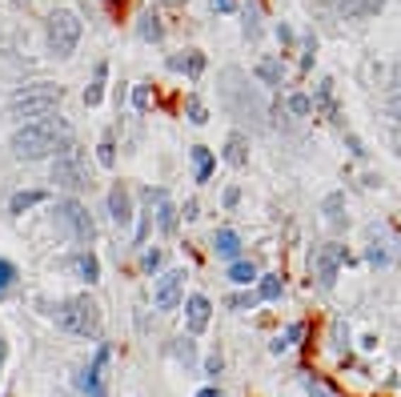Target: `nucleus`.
<instances>
[{"label":"nucleus","instance_id":"1","mask_svg":"<svg viewBox=\"0 0 401 397\" xmlns=\"http://www.w3.org/2000/svg\"><path fill=\"white\" fill-rule=\"evenodd\" d=\"M68 141H73V129H68L61 117H40V121H28L13 133V157H20V161H40V157L61 153Z\"/></svg>","mask_w":401,"mask_h":397},{"label":"nucleus","instance_id":"2","mask_svg":"<svg viewBox=\"0 0 401 397\" xmlns=\"http://www.w3.org/2000/svg\"><path fill=\"white\" fill-rule=\"evenodd\" d=\"M56 325L73 337H88V341H100V305L92 297H68L52 309Z\"/></svg>","mask_w":401,"mask_h":397},{"label":"nucleus","instance_id":"3","mask_svg":"<svg viewBox=\"0 0 401 397\" xmlns=\"http://www.w3.org/2000/svg\"><path fill=\"white\" fill-rule=\"evenodd\" d=\"M61 85H49V81H37V85H25L16 88L13 97H8V112H13L16 121H25V117H52L56 105H61Z\"/></svg>","mask_w":401,"mask_h":397},{"label":"nucleus","instance_id":"4","mask_svg":"<svg viewBox=\"0 0 401 397\" xmlns=\"http://www.w3.org/2000/svg\"><path fill=\"white\" fill-rule=\"evenodd\" d=\"M52 181L61 189H68V193H80V189L92 185V177H88V157L80 145H64L61 153H56V161H52Z\"/></svg>","mask_w":401,"mask_h":397},{"label":"nucleus","instance_id":"5","mask_svg":"<svg viewBox=\"0 0 401 397\" xmlns=\"http://www.w3.org/2000/svg\"><path fill=\"white\" fill-rule=\"evenodd\" d=\"M44 40H49L52 57H73L76 45H80V16L68 13V8H56L44 25Z\"/></svg>","mask_w":401,"mask_h":397},{"label":"nucleus","instance_id":"6","mask_svg":"<svg viewBox=\"0 0 401 397\" xmlns=\"http://www.w3.org/2000/svg\"><path fill=\"white\" fill-rule=\"evenodd\" d=\"M341 265H345V245H333V241H329V245H313V253H309V269H313L321 289H333Z\"/></svg>","mask_w":401,"mask_h":397},{"label":"nucleus","instance_id":"7","mask_svg":"<svg viewBox=\"0 0 401 397\" xmlns=\"http://www.w3.org/2000/svg\"><path fill=\"white\" fill-rule=\"evenodd\" d=\"M56 221L68 229V233L76 237V241H92L97 237V225H92V217H88V209L80 205V201H56Z\"/></svg>","mask_w":401,"mask_h":397},{"label":"nucleus","instance_id":"8","mask_svg":"<svg viewBox=\"0 0 401 397\" xmlns=\"http://www.w3.org/2000/svg\"><path fill=\"white\" fill-rule=\"evenodd\" d=\"M181 293H185V269H169V273L157 277V289H152V305L161 313H173L181 305Z\"/></svg>","mask_w":401,"mask_h":397},{"label":"nucleus","instance_id":"9","mask_svg":"<svg viewBox=\"0 0 401 397\" xmlns=\"http://www.w3.org/2000/svg\"><path fill=\"white\" fill-rule=\"evenodd\" d=\"M104 365H109V345H100L97 357H92V365H85V369L76 373V389H85L88 397H109V385H104Z\"/></svg>","mask_w":401,"mask_h":397},{"label":"nucleus","instance_id":"10","mask_svg":"<svg viewBox=\"0 0 401 397\" xmlns=\"http://www.w3.org/2000/svg\"><path fill=\"white\" fill-rule=\"evenodd\" d=\"M333 8H337L345 20H365V16H377L385 8V0H333Z\"/></svg>","mask_w":401,"mask_h":397},{"label":"nucleus","instance_id":"11","mask_svg":"<svg viewBox=\"0 0 401 397\" xmlns=\"http://www.w3.org/2000/svg\"><path fill=\"white\" fill-rule=\"evenodd\" d=\"M209 313H213V305H209V297H188L185 301V325L188 333H205V325H209Z\"/></svg>","mask_w":401,"mask_h":397},{"label":"nucleus","instance_id":"12","mask_svg":"<svg viewBox=\"0 0 401 397\" xmlns=\"http://www.w3.org/2000/svg\"><path fill=\"white\" fill-rule=\"evenodd\" d=\"M109 209H113V221L116 225L133 221V201H128V189L125 185H113V193H109Z\"/></svg>","mask_w":401,"mask_h":397},{"label":"nucleus","instance_id":"13","mask_svg":"<svg viewBox=\"0 0 401 397\" xmlns=\"http://www.w3.org/2000/svg\"><path fill=\"white\" fill-rule=\"evenodd\" d=\"M225 161L233 165V169H245V165H249V141H245V133H229Z\"/></svg>","mask_w":401,"mask_h":397},{"label":"nucleus","instance_id":"14","mask_svg":"<svg viewBox=\"0 0 401 397\" xmlns=\"http://www.w3.org/2000/svg\"><path fill=\"white\" fill-rule=\"evenodd\" d=\"M213 249H217V257L237 261V253H241V241H237V233H233V229H217V237H213Z\"/></svg>","mask_w":401,"mask_h":397},{"label":"nucleus","instance_id":"15","mask_svg":"<svg viewBox=\"0 0 401 397\" xmlns=\"http://www.w3.org/2000/svg\"><path fill=\"white\" fill-rule=\"evenodd\" d=\"M149 197L157 201V225H161L164 233H173V229H176V209L169 205V197H164L161 189H157V193H149Z\"/></svg>","mask_w":401,"mask_h":397},{"label":"nucleus","instance_id":"16","mask_svg":"<svg viewBox=\"0 0 401 397\" xmlns=\"http://www.w3.org/2000/svg\"><path fill=\"white\" fill-rule=\"evenodd\" d=\"M137 32H140V40H157L164 37V25H161V16H152V13H140V20H137Z\"/></svg>","mask_w":401,"mask_h":397},{"label":"nucleus","instance_id":"17","mask_svg":"<svg viewBox=\"0 0 401 397\" xmlns=\"http://www.w3.org/2000/svg\"><path fill=\"white\" fill-rule=\"evenodd\" d=\"M40 201H49V193H44V189H28V193H16V197L8 201V213H25V209H32V205H40Z\"/></svg>","mask_w":401,"mask_h":397},{"label":"nucleus","instance_id":"18","mask_svg":"<svg viewBox=\"0 0 401 397\" xmlns=\"http://www.w3.org/2000/svg\"><path fill=\"white\" fill-rule=\"evenodd\" d=\"M104 76H109V64L100 61L97 64V76H92V85L85 88V105L92 109V105H100V97H104Z\"/></svg>","mask_w":401,"mask_h":397},{"label":"nucleus","instance_id":"19","mask_svg":"<svg viewBox=\"0 0 401 397\" xmlns=\"http://www.w3.org/2000/svg\"><path fill=\"white\" fill-rule=\"evenodd\" d=\"M229 281H233V285L257 281V265H253V261H233V265H229Z\"/></svg>","mask_w":401,"mask_h":397},{"label":"nucleus","instance_id":"20","mask_svg":"<svg viewBox=\"0 0 401 397\" xmlns=\"http://www.w3.org/2000/svg\"><path fill=\"white\" fill-rule=\"evenodd\" d=\"M169 69H176V73L185 69L188 76H200V73H205V57H200V52H188V57H173V61H169Z\"/></svg>","mask_w":401,"mask_h":397},{"label":"nucleus","instance_id":"21","mask_svg":"<svg viewBox=\"0 0 401 397\" xmlns=\"http://www.w3.org/2000/svg\"><path fill=\"white\" fill-rule=\"evenodd\" d=\"M257 76H261L265 85H281L285 69H281V61H277V57H265V61H257Z\"/></svg>","mask_w":401,"mask_h":397},{"label":"nucleus","instance_id":"22","mask_svg":"<svg viewBox=\"0 0 401 397\" xmlns=\"http://www.w3.org/2000/svg\"><path fill=\"white\" fill-rule=\"evenodd\" d=\"M193 169H197V181H209V177H213V153L209 149H193Z\"/></svg>","mask_w":401,"mask_h":397},{"label":"nucleus","instance_id":"23","mask_svg":"<svg viewBox=\"0 0 401 397\" xmlns=\"http://www.w3.org/2000/svg\"><path fill=\"white\" fill-rule=\"evenodd\" d=\"M73 269L85 277V281H97V277H100V265H97V257H92V253H80V257L73 261Z\"/></svg>","mask_w":401,"mask_h":397},{"label":"nucleus","instance_id":"24","mask_svg":"<svg viewBox=\"0 0 401 397\" xmlns=\"http://www.w3.org/2000/svg\"><path fill=\"white\" fill-rule=\"evenodd\" d=\"M97 161L104 165V169H113V165H116V145H113V137H104V141H100V149H97Z\"/></svg>","mask_w":401,"mask_h":397},{"label":"nucleus","instance_id":"25","mask_svg":"<svg viewBox=\"0 0 401 397\" xmlns=\"http://www.w3.org/2000/svg\"><path fill=\"white\" fill-rule=\"evenodd\" d=\"M257 297H265V301L281 297V277H261V289H257Z\"/></svg>","mask_w":401,"mask_h":397},{"label":"nucleus","instance_id":"26","mask_svg":"<svg viewBox=\"0 0 401 397\" xmlns=\"http://www.w3.org/2000/svg\"><path fill=\"white\" fill-rule=\"evenodd\" d=\"M341 205H345V197H341V193L325 197V217H329V225H341Z\"/></svg>","mask_w":401,"mask_h":397},{"label":"nucleus","instance_id":"27","mask_svg":"<svg viewBox=\"0 0 401 397\" xmlns=\"http://www.w3.org/2000/svg\"><path fill=\"white\" fill-rule=\"evenodd\" d=\"M185 112H188V121H193V124H205V121H209V112H205V105H200L197 97L185 100Z\"/></svg>","mask_w":401,"mask_h":397},{"label":"nucleus","instance_id":"28","mask_svg":"<svg viewBox=\"0 0 401 397\" xmlns=\"http://www.w3.org/2000/svg\"><path fill=\"white\" fill-rule=\"evenodd\" d=\"M289 112H297V117H309V112H313V100L305 97V93H297V97H289Z\"/></svg>","mask_w":401,"mask_h":397},{"label":"nucleus","instance_id":"29","mask_svg":"<svg viewBox=\"0 0 401 397\" xmlns=\"http://www.w3.org/2000/svg\"><path fill=\"white\" fill-rule=\"evenodd\" d=\"M13 281H16V265L0 257V293H8V285H13Z\"/></svg>","mask_w":401,"mask_h":397},{"label":"nucleus","instance_id":"30","mask_svg":"<svg viewBox=\"0 0 401 397\" xmlns=\"http://www.w3.org/2000/svg\"><path fill=\"white\" fill-rule=\"evenodd\" d=\"M301 333H305V325H289V333H285V337H277V341H273V353H281V349H289V345H293V341H297Z\"/></svg>","mask_w":401,"mask_h":397},{"label":"nucleus","instance_id":"31","mask_svg":"<svg viewBox=\"0 0 401 397\" xmlns=\"http://www.w3.org/2000/svg\"><path fill=\"white\" fill-rule=\"evenodd\" d=\"M133 105H137L140 112L149 109V88H145V85H137V93H133Z\"/></svg>","mask_w":401,"mask_h":397},{"label":"nucleus","instance_id":"32","mask_svg":"<svg viewBox=\"0 0 401 397\" xmlns=\"http://www.w3.org/2000/svg\"><path fill=\"white\" fill-rule=\"evenodd\" d=\"M157 265H161V249H149V253H145V269H157Z\"/></svg>","mask_w":401,"mask_h":397},{"label":"nucleus","instance_id":"33","mask_svg":"<svg viewBox=\"0 0 401 397\" xmlns=\"http://www.w3.org/2000/svg\"><path fill=\"white\" fill-rule=\"evenodd\" d=\"M253 305H257V297H253V293H249V297H233V309H253Z\"/></svg>","mask_w":401,"mask_h":397},{"label":"nucleus","instance_id":"34","mask_svg":"<svg viewBox=\"0 0 401 397\" xmlns=\"http://www.w3.org/2000/svg\"><path fill=\"white\" fill-rule=\"evenodd\" d=\"M209 4H213L217 13H233V4H237V0H209Z\"/></svg>","mask_w":401,"mask_h":397},{"label":"nucleus","instance_id":"35","mask_svg":"<svg viewBox=\"0 0 401 397\" xmlns=\"http://www.w3.org/2000/svg\"><path fill=\"white\" fill-rule=\"evenodd\" d=\"M389 112H393V117L401 121V97H393V100H389Z\"/></svg>","mask_w":401,"mask_h":397},{"label":"nucleus","instance_id":"36","mask_svg":"<svg viewBox=\"0 0 401 397\" xmlns=\"http://www.w3.org/2000/svg\"><path fill=\"white\" fill-rule=\"evenodd\" d=\"M197 397H221V393H217V389H200Z\"/></svg>","mask_w":401,"mask_h":397},{"label":"nucleus","instance_id":"37","mask_svg":"<svg viewBox=\"0 0 401 397\" xmlns=\"http://www.w3.org/2000/svg\"><path fill=\"white\" fill-rule=\"evenodd\" d=\"M4 353H8V349H4V341H0V361H4Z\"/></svg>","mask_w":401,"mask_h":397},{"label":"nucleus","instance_id":"38","mask_svg":"<svg viewBox=\"0 0 401 397\" xmlns=\"http://www.w3.org/2000/svg\"><path fill=\"white\" fill-rule=\"evenodd\" d=\"M161 4H185V0H161Z\"/></svg>","mask_w":401,"mask_h":397}]
</instances>
